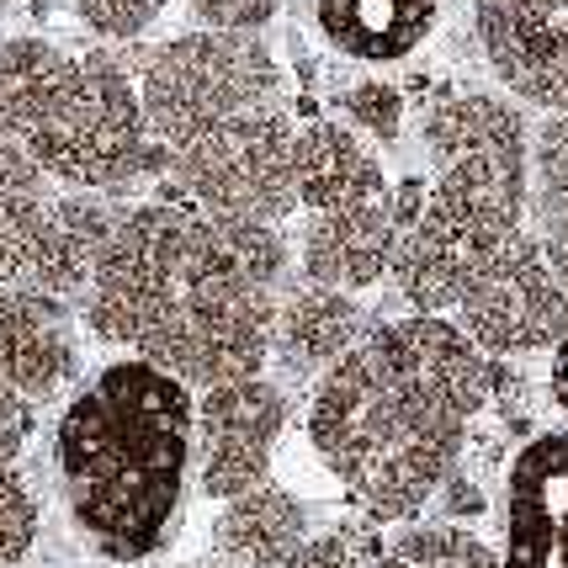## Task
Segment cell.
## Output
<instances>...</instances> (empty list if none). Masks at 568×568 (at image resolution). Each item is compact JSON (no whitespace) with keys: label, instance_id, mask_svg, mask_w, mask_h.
Listing matches in <instances>:
<instances>
[{"label":"cell","instance_id":"14","mask_svg":"<svg viewBox=\"0 0 568 568\" xmlns=\"http://www.w3.org/2000/svg\"><path fill=\"white\" fill-rule=\"evenodd\" d=\"M293 197L303 213L351 207V202L388 197V175L356 128L320 118V123H297L293 133Z\"/></svg>","mask_w":568,"mask_h":568},{"label":"cell","instance_id":"9","mask_svg":"<svg viewBox=\"0 0 568 568\" xmlns=\"http://www.w3.org/2000/svg\"><path fill=\"white\" fill-rule=\"evenodd\" d=\"M282 430H287V394L266 372L207 383L192 409V468L202 495L229 499L266 484Z\"/></svg>","mask_w":568,"mask_h":568},{"label":"cell","instance_id":"5","mask_svg":"<svg viewBox=\"0 0 568 568\" xmlns=\"http://www.w3.org/2000/svg\"><path fill=\"white\" fill-rule=\"evenodd\" d=\"M32 165L70 192H123L165 160L149 139L139 85L106 53H80L64 97L22 139Z\"/></svg>","mask_w":568,"mask_h":568},{"label":"cell","instance_id":"7","mask_svg":"<svg viewBox=\"0 0 568 568\" xmlns=\"http://www.w3.org/2000/svg\"><path fill=\"white\" fill-rule=\"evenodd\" d=\"M293 112L287 101L240 112L229 123L207 128L197 139L165 154L181 197L229 213V219H261L282 223L297 207L293 197Z\"/></svg>","mask_w":568,"mask_h":568},{"label":"cell","instance_id":"27","mask_svg":"<svg viewBox=\"0 0 568 568\" xmlns=\"http://www.w3.org/2000/svg\"><path fill=\"white\" fill-rule=\"evenodd\" d=\"M547 388H552V398H558V409L568 415V329L564 341L552 346V367H547Z\"/></svg>","mask_w":568,"mask_h":568},{"label":"cell","instance_id":"28","mask_svg":"<svg viewBox=\"0 0 568 568\" xmlns=\"http://www.w3.org/2000/svg\"><path fill=\"white\" fill-rule=\"evenodd\" d=\"M17 282V255H11V240H6V223H0V287Z\"/></svg>","mask_w":568,"mask_h":568},{"label":"cell","instance_id":"16","mask_svg":"<svg viewBox=\"0 0 568 568\" xmlns=\"http://www.w3.org/2000/svg\"><path fill=\"white\" fill-rule=\"evenodd\" d=\"M442 0H314L324 43L356 64H398L436 32Z\"/></svg>","mask_w":568,"mask_h":568},{"label":"cell","instance_id":"23","mask_svg":"<svg viewBox=\"0 0 568 568\" xmlns=\"http://www.w3.org/2000/svg\"><path fill=\"white\" fill-rule=\"evenodd\" d=\"M372 552L377 542L362 531H324V537H303L276 568H372Z\"/></svg>","mask_w":568,"mask_h":568},{"label":"cell","instance_id":"25","mask_svg":"<svg viewBox=\"0 0 568 568\" xmlns=\"http://www.w3.org/2000/svg\"><path fill=\"white\" fill-rule=\"evenodd\" d=\"M32 192H49V175L32 165V154L17 139H0V202L32 197Z\"/></svg>","mask_w":568,"mask_h":568},{"label":"cell","instance_id":"22","mask_svg":"<svg viewBox=\"0 0 568 568\" xmlns=\"http://www.w3.org/2000/svg\"><path fill=\"white\" fill-rule=\"evenodd\" d=\"M341 112H346L351 128L372 133L377 144H394L398 133H404V91L388 85V80H362V85H351L346 97H341Z\"/></svg>","mask_w":568,"mask_h":568},{"label":"cell","instance_id":"3","mask_svg":"<svg viewBox=\"0 0 568 568\" xmlns=\"http://www.w3.org/2000/svg\"><path fill=\"white\" fill-rule=\"evenodd\" d=\"M197 394L175 372L123 356L101 367L59 415L53 463L74 526L106 558H144L165 542L192 478Z\"/></svg>","mask_w":568,"mask_h":568},{"label":"cell","instance_id":"8","mask_svg":"<svg viewBox=\"0 0 568 568\" xmlns=\"http://www.w3.org/2000/svg\"><path fill=\"white\" fill-rule=\"evenodd\" d=\"M452 320L473 346L495 362H516V356H537V351L558 346L568 329V293L542 261V250L531 240V229H516L510 240H499L468 287L452 303Z\"/></svg>","mask_w":568,"mask_h":568},{"label":"cell","instance_id":"24","mask_svg":"<svg viewBox=\"0 0 568 568\" xmlns=\"http://www.w3.org/2000/svg\"><path fill=\"white\" fill-rule=\"evenodd\" d=\"M74 11L97 38H123L128 43V38H139L160 22L165 0H74Z\"/></svg>","mask_w":568,"mask_h":568},{"label":"cell","instance_id":"11","mask_svg":"<svg viewBox=\"0 0 568 568\" xmlns=\"http://www.w3.org/2000/svg\"><path fill=\"white\" fill-rule=\"evenodd\" d=\"M478 49L495 80L526 106H542L552 118L568 112V11L537 17L499 0H478L473 11Z\"/></svg>","mask_w":568,"mask_h":568},{"label":"cell","instance_id":"26","mask_svg":"<svg viewBox=\"0 0 568 568\" xmlns=\"http://www.w3.org/2000/svg\"><path fill=\"white\" fill-rule=\"evenodd\" d=\"M32 436V398L0 388V457H17Z\"/></svg>","mask_w":568,"mask_h":568},{"label":"cell","instance_id":"15","mask_svg":"<svg viewBox=\"0 0 568 568\" xmlns=\"http://www.w3.org/2000/svg\"><path fill=\"white\" fill-rule=\"evenodd\" d=\"M367 329H372V320H367V308L356 303V293H335V287H320V282H303V287L276 297L272 356L287 372L320 377V372L335 367Z\"/></svg>","mask_w":568,"mask_h":568},{"label":"cell","instance_id":"12","mask_svg":"<svg viewBox=\"0 0 568 568\" xmlns=\"http://www.w3.org/2000/svg\"><path fill=\"white\" fill-rule=\"evenodd\" d=\"M74 324L64 297L38 293L27 282L0 287V388L22 398H49L74 377Z\"/></svg>","mask_w":568,"mask_h":568},{"label":"cell","instance_id":"10","mask_svg":"<svg viewBox=\"0 0 568 568\" xmlns=\"http://www.w3.org/2000/svg\"><path fill=\"white\" fill-rule=\"evenodd\" d=\"M499 568H568V430H542L505 473Z\"/></svg>","mask_w":568,"mask_h":568},{"label":"cell","instance_id":"18","mask_svg":"<svg viewBox=\"0 0 568 568\" xmlns=\"http://www.w3.org/2000/svg\"><path fill=\"white\" fill-rule=\"evenodd\" d=\"M74 74V53L53 49L43 38H11L0 43V139L22 144L32 128L53 112Z\"/></svg>","mask_w":568,"mask_h":568},{"label":"cell","instance_id":"13","mask_svg":"<svg viewBox=\"0 0 568 568\" xmlns=\"http://www.w3.org/2000/svg\"><path fill=\"white\" fill-rule=\"evenodd\" d=\"M394 240L398 223L388 197L308 213L303 245H297L303 282H320V287H335V293H367L377 282H388Z\"/></svg>","mask_w":568,"mask_h":568},{"label":"cell","instance_id":"21","mask_svg":"<svg viewBox=\"0 0 568 568\" xmlns=\"http://www.w3.org/2000/svg\"><path fill=\"white\" fill-rule=\"evenodd\" d=\"M38 542V499L27 489L22 468L0 457V564H22Z\"/></svg>","mask_w":568,"mask_h":568},{"label":"cell","instance_id":"2","mask_svg":"<svg viewBox=\"0 0 568 568\" xmlns=\"http://www.w3.org/2000/svg\"><path fill=\"white\" fill-rule=\"evenodd\" d=\"M495 383L499 362L452 314L383 320L320 372L308 442L362 516L394 526L446 489Z\"/></svg>","mask_w":568,"mask_h":568},{"label":"cell","instance_id":"1","mask_svg":"<svg viewBox=\"0 0 568 568\" xmlns=\"http://www.w3.org/2000/svg\"><path fill=\"white\" fill-rule=\"evenodd\" d=\"M282 272L287 245L276 223L175 197L118 213L80 297L106 346L207 388L266 372Z\"/></svg>","mask_w":568,"mask_h":568},{"label":"cell","instance_id":"19","mask_svg":"<svg viewBox=\"0 0 568 568\" xmlns=\"http://www.w3.org/2000/svg\"><path fill=\"white\" fill-rule=\"evenodd\" d=\"M531 192H526V229L542 261L568 293V112L531 133Z\"/></svg>","mask_w":568,"mask_h":568},{"label":"cell","instance_id":"4","mask_svg":"<svg viewBox=\"0 0 568 568\" xmlns=\"http://www.w3.org/2000/svg\"><path fill=\"white\" fill-rule=\"evenodd\" d=\"M420 133L436 175L415 219L398 229L388 282L409 314H452L478 261L526 229L531 128L516 101L468 91L436 101Z\"/></svg>","mask_w":568,"mask_h":568},{"label":"cell","instance_id":"20","mask_svg":"<svg viewBox=\"0 0 568 568\" xmlns=\"http://www.w3.org/2000/svg\"><path fill=\"white\" fill-rule=\"evenodd\" d=\"M372 568H499V552L463 526H404L377 542Z\"/></svg>","mask_w":568,"mask_h":568},{"label":"cell","instance_id":"6","mask_svg":"<svg viewBox=\"0 0 568 568\" xmlns=\"http://www.w3.org/2000/svg\"><path fill=\"white\" fill-rule=\"evenodd\" d=\"M133 85H139V106L160 154H171L240 112L287 101L282 64L272 59V49L255 32H213V27L160 43Z\"/></svg>","mask_w":568,"mask_h":568},{"label":"cell","instance_id":"17","mask_svg":"<svg viewBox=\"0 0 568 568\" xmlns=\"http://www.w3.org/2000/svg\"><path fill=\"white\" fill-rule=\"evenodd\" d=\"M308 537V516L287 489L255 484L245 495L223 499L219 516V547L245 568H276L297 542Z\"/></svg>","mask_w":568,"mask_h":568}]
</instances>
